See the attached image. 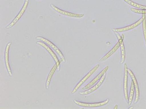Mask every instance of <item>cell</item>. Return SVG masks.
Returning a JSON list of instances; mask_svg holds the SVG:
<instances>
[{
  "label": "cell",
  "mask_w": 146,
  "mask_h": 109,
  "mask_svg": "<svg viewBox=\"0 0 146 109\" xmlns=\"http://www.w3.org/2000/svg\"><path fill=\"white\" fill-rule=\"evenodd\" d=\"M36 43L43 47L50 54L58 66L57 68L58 71H59L60 63L62 61L64 62V60L61 58L60 59H58L56 55L52 50L44 42L40 41H38L36 42Z\"/></svg>",
  "instance_id": "obj_1"
},
{
  "label": "cell",
  "mask_w": 146,
  "mask_h": 109,
  "mask_svg": "<svg viewBox=\"0 0 146 109\" xmlns=\"http://www.w3.org/2000/svg\"><path fill=\"white\" fill-rule=\"evenodd\" d=\"M50 6L55 11L67 16L76 18H80L83 17L84 15V14H76L64 11L57 7L52 3L50 4Z\"/></svg>",
  "instance_id": "obj_10"
},
{
  "label": "cell",
  "mask_w": 146,
  "mask_h": 109,
  "mask_svg": "<svg viewBox=\"0 0 146 109\" xmlns=\"http://www.w3.org/2000/svg\"><path fill=\"white\" fill-rule=\"evenodd\" d=\"M127 4L140 9H146V6L139 4L131 0H123Z\"/></svg>",
  "instance_id": "obj_18"
},
{
  "label": "cell",
  "mask_w": 146,
  "mask_h": 109,
  "mask_svg": "<svg viewBox=\"0 0 146 109\" xmlns=\"http://www.w3.org/2000/svg\"><path fill=\"white\" fill-rule=\"evenodd\" d=\"M29 0H25L24 4L21 9L12 21L6 26L7 28H12L18 22L22 17L26 11L29 3Z\"/></svg>",
  "instance_id": "obj_3"
},
{
  "label": "cell",
  "mask_w": 146,
  "mask_h": 109,
  "mask_svg": "<svg viewBox=\"0 0 146 109\" xmlns=\"http://www.w3.org/2000/svg\"><path fill=\"white\" fill-rule=\"evenodd\" d=\"M58 66L55 63L50 71L48 75L46 83V88L47 89H48L49 88L50 82L52 78V75L55 71Z\"/></svg>",
  "instance_id": "obj_15"
},
{
  "label": "cell",
  "mask_w": 146,
  "mask_h": 109,
  "mask_svg": "<svg viewBox=\"0 0 146 109\" xmlns=\"http://www.w3.org/2000/svg\"><path fill=\"white\" fill-rule=\"evenodd\" d=\"M128 73L131 77L134 86L135 91V98L134 102L136 104L138 102L139 97V90L137 81L135 75L132 71L127 68Z\"/></svg>",
  "instance_id": "obj_5"
},
{
  "label": "cell",
  "mask_w": 146,
  "mask_h": 109,
  "mask_svg": "<svg viewBox=\"0 0 146 109\" xmlns=\"http://www.w3.org/2000/svg\"><path fill=\"white\" fill-rule=\"evenodd\" d=\"M98 64L96 65L90 71L76 84L71 92L72 94H74L83 83L88 79L99 67Z\"/></svg>",
  "instance_id": "obj_4"
},
{
  "label": "cell",
  "mask_w": 146,
  "mask_h": 109,
  "mask_svg": "<svg viewBox=\"0 0 146 109\" xmlns=\"http://www.w3.org/2000/svg\"><path fill=\"white\" fill-rule=\"evenodd\" d=\"M106 75V73L104 74L97 83L93 87L86 90L80 92L79 94L81 95H86L91 93L94 91L99 88L102 85L105 79Z\"/></svg>",
  "instance_id": "obj_9"
},
{
  "label": "cell",
  "mask_w": 146,
  "mask_h": 109,
  "mask_svg": "<svg viewBox=\"0 0 146 109\" xmlns=\"http://www.w3.org/2000/svg\"></svg>",
  "instance_id": "obj_22"
},
{
  "label": "cell",
  "mask_w": 146,
  "mask_h": 109,
  "mask_svg": "<svg viewBox=\"0 0 146 109\" xmlns=\"http://www.w3.org/2000/svg\"><path fill=\"white\" fill-rule=\"evenodd\" d=\"M109 101V98L102 101L94 103H87L80 101L75 99L74 100V103L82 107L91 108L102 106L107 104Z\"/></svg>",
  "instance_id": "obj_2"
},
{
  "label": "cell",
  "mask_w": 146,
  "mask_h": 109,
  "mask_svg": "<svg viewBox=\"0 0 146 109\" xmlns=\"http://www.w3.org/2000/svg\"><path fill=\"white\" fill-rule=\"evenodd\" d=\"M142 23L141 17L135 23L127 26L119 28H112V30L114 32H122L126 31L135 28Z\"/></svg>",
  "instance_id": "obj_11"
},
{
  "label": "cell",
  "mask_w": 146,
  "mask_h": 109,
  "mask_svg": "<svg viewBox=\"0 0 146 109\" xmlns=\"http://www.w3.org/2000/svg\"><path fill=\"white\" fill-rule=\"evenodd\" d=\"M131 11L133 12L139 14H146V9H140L133 8H131Z\"/></svg>",
  "instance_id": "obj_19"
},
{
  "label": "cell",
  "mask_w": 146,
  "mask_h": 109,
  "mask_svg": "<svg viewBox=\"0 0 146 109\" xmlns=\"http://www.w3.org/2000/svg\"><path fill=\"white\" fill-rule=\"evenodd\" d=\"M117 107H118V106H117V104H116L114 106V109H117Z\"/></svg>",
  "instance_id": "obj_20"
},
{
  "label": "cell",
  "mask_w": 146,
  "mask_h": 109,
  "mask_svg": "<svg viewBox=\"0 0 146 109\" xmlns=\"http://www.w3.org/2000/svg\"><path fill=\"white\" fill-rule=\"evenodd\" d=\"M114 33L120 43L121 58L120 63L122 64L124 63L125 58V51L123 42L124 35L122 34L121 36L118 32H114Z\"/></svg>",
  "instance_id": "obj_6"
},
{
  "label": "cell",
  "mask_w": 146,
  "mask_h": 109,
  "mask_svg": "<svg viewBox=\"0 0 146 109\" xmlns=\"http://www.w3.org/2000/svg\"><path fill=\"white\" fill-rule=\"evenodd\" d=\"M109 68L108 66L106 67L95 77L86 85L82 88L83 90H86L91 87L98 80L100 79L104 74L106 73Z\"/></svg>",
  "instance_id": "obj_12"
},
{
  "label": "cell",
  "mask_w": 146,
  "mask_h": 109,
  "mask_svg": "<svg viewBox=\"0 0 146 109\" xmlns=\"http://www.w3.org/2000/svg\"><path fill=\"white\" fill-rule=\"evenodd\" d=\"M11 44V42H8L7 44L5 52L4 58L6 68L9 76L13 75L9 61V53L10 47Z\"/></svg>",
  "instance_id": "obj_13"
},
{
  "label": "cell",
  "mask_w": 146,
  "mask_h": 109,
  "mask_svg": "<svg viewBox=\"0 0 146 109\" xmlns=\"http://www.w3.org/2000/svg\"><path fill=\"white\" fill-rule=\"evenodd\" d=\"M141 18L143 35L146 45V19L145 14H142Z\"/></svg>",
  "instance_id": "obj_17"
},
{
  "label": "cell",
  "mask_w": 146,
  "mask_h": 109,
  "mask_svg": "<svg viewBox=\"0 0 146 109\" xmlns=\"http://www.w3.org/2000/svg\"><path fill=\"white\" fill-rule=\"evenodd\" d=\"M120 43L118 41L114 46L104 56L99 60L100 62L103 61L112 55L120 47Z\"/></svg>",
  "instance_id": "obj_14"
},
{
  "label": "cell",
  "mask_w": 146,
  "mask_h": 109,
  "mask_svg": "<svg viewBox=\"0 0 146 109\" xmlns=\"http://www.w3.org/2000/svg\"><path fill=\"white\" fill-rule=\"evenodd\" d=\"M133 108V106H131L129 107V108H128V109H132Z\"/></svg>",
  "instance_id": "obj_21"
},
{
  "label": "cell",
  "mask_w": 146,
  "mask_h": 109,
  "mask_svg": "<svg viewBox=\"0 0 146 109\" xmlns=\"http://www.w3.org/2000/svg\"><path fill=\"white\" fill-rule=\"evenodd\" d=\"M36 38L43 41L52 48L56 52L61 58L64 60V62L65 61V59L62 52L55 45L50 41L44 37L40 36H37L36 37Z\"/></svg>",
  "instance_id": "obj_8"
},
{
  "label": "cell",
  "mask_w": 146,
  "mask_h": 109,
  "mask_svg": "<svg viewBox=\"0 0 146 109\" xmlns=\"http://www.w3.org/2000/svg\"><path fill=\"white\" fill-rule=\"evenodd\" d=\"M135 91V88L133 82L131 80V87L130 92L128 97V102L127 104L129 106L132 103L133 98L134 94Z\"/></svg>",
  "instance_id": "obj_16"
},
{
  "label": "cell",
  "mask_w": 146,
  "mask_h": 109,
  "mask_svg": "<svg viewBox=\"0 0 146 109\" xmlns=\"http://www.w3.org/2000/svg\"><path fill=\"white\" fill-rule=\"evenodd\" d=\"M128 79L127 67V64L125 63L124 65L123 90L125 99L127 104L128 102V96L127 91Z\"/></svg>",
  "instance_id": "obj_7"
}]
</instances>
